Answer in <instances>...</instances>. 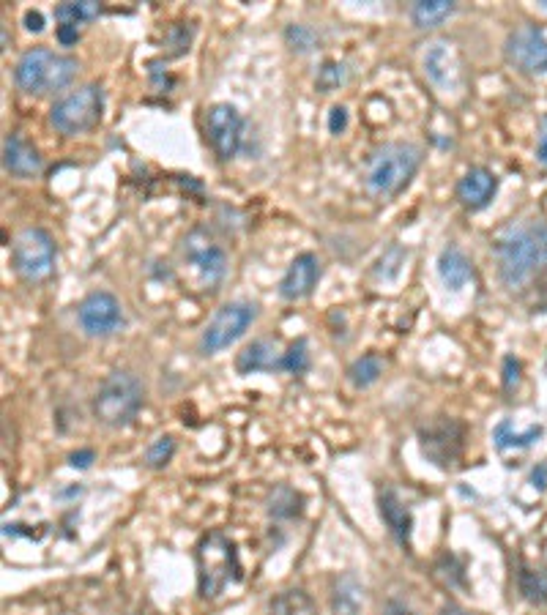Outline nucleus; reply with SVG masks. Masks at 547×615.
<instances>
[{
	"instance_id": "nucleus-1",
	"label": "nucleus",
	"mask_w": 547,
	"mask_h": 615,
	"mask_svg": "<svg viewBox=\"0 0 547 615\" xmlns=\"http://www.w3.org/2000/svg\"><path fill=\"white\" fill-rule=\"evenodd\" d=\"M498 277L512 296H534L547 290V222L517 219L493 238Z\"/></svg>"
},
{
	"instance_id": "nucleus-2",
	"label": "nucleus",
	"mask_w": 547,
	"mask_h": 615,
	"mask_svg": "<svg viewBox=\"0 0 547 615\" xmlns=\"http://www.w3.org/2000/svg\"><path fill=\"white\" fill-rule=\"evenodd\" d=\"M197 566V594L200 599H217L225 594V588L241 583V561L238 547L225 531H208L200 536L195 547Z\"/></svg>"
},
{
	"instance_id": "nucleus-3",
	"label": "nucleus",
	"mask_w": 547,
	"mask_h": 615,
	"mask_svg": "<svg viewBox=\"0 0 547 615\" xmlns=\"http://www.w3.org/2000/svg\"><path fill=\"white\" fill-rule=\"evenodd\" d=\"M424 151L416 143H386L375 148L364 170V186L375 197H394L411 184Z\"/></svg>"
},
{
	"instance_id": "nucleus-4",
	"label": "nucleus",
	"mask_w": 547,
	"mask_h": 615,
	"mask_svg": "<svg viewBox=\"0 0 547 615\" xmlns=\"http://www.w3.org/2000/svg\"><path fill=\"white\" fill-rule=\"evenodd\" d=\"M77 72H80V61L72 55L33 47L14 66V82L20 91L31 96H47V93L63 91L77 77Z\"/></svg>"
},
{
	"instance_id": "nucleus-5",
	"label": "nucleus",
	"mask_w": 547,
	"mask_h": 615,
	"mask_svg": "<svg viewBox=\"0 0 547 615\" xmlns=\"http://www.w3.org/2000/svg\"><path fill=\"white\" fill-rule=\"evenodd\" d=\"M143 402L145 389L140 378L126 372V369H115L107 375L102 389L96 391V397H93V419L104 424V427H110V430H121V427L135 421Z\"/></svg>"
},
{
	"instance_id": "nucleus-6",
	"label": "nucleus",
	"mask_w": 547,
	"mask_h": 615,
	"mask_svg": "<svg viewBox=\"0 0 547 615\" xmlns=\"http://www.w3.org/2000/svg\"><path fill=\"white\" fill-rule=\"evenodd\" d=\"M104 113V88L99 82L80 85L77 91L66 93L50 107L52 129L61 134H83L102 121Z\"/></svg>"
},
{
	"instance_id": "nucleus-7",
	"label": "nucleus",
	"mask_w": 547,
	"mask_h": 615,
	"mask_svg": "<svg viewBox=\"0 0 547 615\" xmlns=\"http://www.w3.org/2000/svg\"><path fill=\"white\" fill-rule=\"evenodd\" d=\"M11 266L25 282H44L55 271V241L42 227H25L11 244Z\"/></svg>"
},
{
	"instance_id": "nucleus-8",
	"label": "nucleus",
	"mask_w": 547,
	"mask_h": 615,
	"mask_svg": "<svg viewBox=\"0 0 547 615\" xmlns=\"http://www.w3.org/2000/svg\"><path fill=\"white\" fill-rule=\"evenodd\" d=\"M419 449L427 462H433L441 471H452L457 462L463 460L465 449V427L457 419L438 416L419 427Z\"/></svg>"
},
{
	"instance_id": "nucleus-9",
	"label": "nucleus",
	"mask_w": 547,
	"mask_h": 615,
	"mask_svg": "<svg viewBox=\"0 0 547 615\" xmlns=\"http://www.w3.org/2000/svg\"><path fill=\"white\" fill-rule=\"evenodd\" d=\"M255 318H258V307L249 304V301H230V304H225L211 318V323L203 331V337H200L203 356H217L225 348H230L233 342L244 337V331L255 323Z\"/></svg>"
},
{
	"instance_id": "nucleus-10",
	"label": "nucleus",
	"mask_w": 547,
	"mask_h": 615,
	"mask_svg": "<svg viewBox=\"0 0 547 615\" xmlns=\"http://www.w3.org/2000/svg\"><path fill=\"white\" fill-rule=\"evenodd\" d=\"M424 77L430 80L435 91L455 93L463 85V58L455 41L435 39L427 44L422 58Z\"/></svg>"
},
{
	"instance_id": "nucleus-11",
	"label": "nucleus",
	"mask_w": 547,
	"mask_h": 615,
	"mask_svg": "<svg viewBox=\"0 0 547 615\" xmlns=\"http://www.w3.org/2000/svg\"><path fill=\"white\" fill-rule=\"evenodd\" d=\"M184 257L195 266L200 282L206 287H217L228 274V255L225 249L211 238L208 230L197 227L184 238Z\"/></svg>"
},
{
	"instance_id": "nucleus-12",
	"label": "nucleus",
	"mask_w": 547,
	"mask_h": 615,
	"mask_svg": "<svg viewBox=\"0 0 547 615\" xmlns=\"http://www.w3.org/2000/svg\"><path fill=\"white\" fill-rule=\"evenodd\" d=\"M206 134L219 159H233L244 143V118L233 104H211L206 113Z\"/></svg>"
},
{
	"instance_id": "nucleus-13",
	"label": "nucleus",
	"mask_w": 547,
	"mask_h": 615,
	"mask_svg": "<svg viewBox=\"0 0 547 615\" xmlns=\"http://www.w3.org/2000/svg\"><path fill=\"white\" fill-rule=\"evenodd\" d=\"M506 61L523 74H547V36L537 25H520L506 39Z\"/></svg>"
},
{
	"instance_id": "nucleus-14",
	"label": "nucleus",
	"mask_w": 547,
	"mask_h": 615,
	"mask_svg": "<svg viewBox=\"0 0 547 615\" xmlns=\"http://www.w3.org/2000/svg\"><path fill=\"white\" fill-rule=\"evenodd\" d=\"M77 320L88 337H110L126 323L121 301L104 290H96L83 298V304L77 307Z\"/></svg>"
},
{
	"instance_id": "nucleus-15",
	"label": "nucleus",
	"mask_w": 547,
	"mask_h": 615,
	"mask_svg": "<svg viewBox=\"0 0 547 615\" xmlns=\"http://www.w3.org/2000/svg\"><path fill=\"white\" fill-rule=\"evenodd\" d=\"M320 279V260L312 252H301L293 257V263L285 271V277L279 282V296L285 301H301L318 287Z\"/></svg>"
},
{
	"instance_id": "nucleus-16",
	"label": "nucleus",
	"mask_w": 547,
	"mask_h": 615,
	"mask_svg": "<svg viewBox=\"0 0 547 615\" xmlns=\"http://www.w3.org/2000/svg\"><path fill=\"white\" fill-rule=\"evenodd\" d=\"M378 512H381L383 525L394 536V542L408 553L413 539V514L403 503V498L397 495V490H392V487L381 490V495H378Z\"/></svg>"
},
{
	"instance_id": "nucleus-17",
	"label": "nucleus",
	"mask_w": 547,
	"mask_h": 615,
	"mask_svg": "<svg viewBox=\"0 0 547 615\" xmlns=\"http://www.w3.org/2000/svg\"><path fill=\"white\" fill-rule=\"evenodd\" d=\"M498 192L496 173H490L487 167H471L468 173L460 178L457 184V200L463 203L468 211H482L493 203V197Z\"/></svg>"
},
{
	"instance_id": "nucleus-18",
	"label": "nucleus",
	"mask_w": 547,
	"mask_h": 615,
	"mask_svg": "<svg viewBox=\"0 0 547 615\" xmlns=\"http://www.w3.org/2000/svg\"><path fill=\"white\" fill-rule=\"evenodd\" d=\"M3 164H6L9 173L20 175V178H31V175L42 170V156H39L31 140H25L20 132H11L3 140Z\"/></svg>"
},
{
	"instance_id": "nucleus-19",
	"label": "nucleus",
	"mask_w": 547,
	"mask_h": 615,
	"mask_svg": "<svg viewBox=\"0 0 547 615\" xmlns=\"http://www.w3.org/2000/svg\"><path fill=\"white\" fill-rule=\"evenodd\" d=\"M282 356L271 339H255L247 348L238 353L236 372L238 375H255V372H282Z\"/></svg>"
},
{
	"instance_id": "nucleus-20",
	"label": "nucleus",
	"mask_w": 547,
	"mask_h": 615,
	"mask_svg": "<svg viewBox=\"0 0 547 615\" xmlns=\"http://www.w3.org/2000/svg\"><path fill=\"white\" fill-rule=\"evenodd\" d=\"M438 277L449 290H463L474 279V263L468 260L460 246L449 244L438 255Z\"/></svg>"
},
{
	"instance_id": "nucleus-21",
	"label": "nucleus",
	"mask_w": 547,
	"mask_h": 615,
	"mask_svg": "<svg viewBox=\"0 0 547 615\" xmlns=\"http://www.w3.org/2000/svg\"><path fill=\"white\" fill-rule=\"evenodd\" d=\"M364 605V588L351 572L342 574L331 591V610L334 615H359Z\"/></svg>"
},
{
	"instance_id": "nucleus-22",
	"label": "nucleus",
	"mask_w": 547,
	"mask_h": 615,
	"mask_svg": "<svg viewBox=\"0 0 547 615\" xmlns=\"http://www.w3.org/2000/svg\"><path fill=\"white\" fill-rule=\"evenodd\" d=\"M542 435H545V427H542V424H534V427H528L526 432H515L512 430V421L501 419L496 424V430H493V441H496L498 451L528 449V446H534Z\"/></svg>"
},
{
	"instance_id": "nucleus-23",
	"label": "nucleus",
	"mask_w": 547,
	"mask_h": 615,
	"mask_svg": "<svg viewBox=\"0 0 547 615\" xmlns=\"http://www.w3.org/2000/svg\"><path fill=\"white\" fill-rule=\"evenodd\" d=\"M266 615H318V607L312 602V596L301 588H288L269 602Z\"/></svg>"
},
{
	"instance_id": "nucleus-24",
	"label": "nucleus",
	"mask_w": 547,
	"mask_h": 615,
	"mask_svg": "<svg viewBox=\"0 0 547 615\" xmlns=\"http://www.w3.org/2000/svg\"><path fill=\"white\" fill-rule=\"evenodd\" d=\"M452 14H455L452 0H419L411 9V20L416 28H438Z\"/></svg>"
},
{
	"instance_id": "nucleus-25",
	"label": "nucleus",
	"mask_w": 547,
	"mask_h": 615,
	"mask_svg": "<svg viewBox=\"0 0 547 615\" xmlns=\"http://www.w3.org/2000/svg\"><path fill=\"white\" fill-rule=\"evenodd\" d=\"M517 588H520V596L531 605H547V569L520 566Z\"/></svg>"
},
{
	"instance_id": "nucleus-26",
	"label": "nucleus",
	"mask_w": 547,
	"mask_h": 615,
	"mask_svg": "<svg viewBox=\"0 0 547 615\" xmlns=\"http://www.w3.org/2000/svg\"><path fill=\"white\" fill-rule=\"evenodd\" d=\"M301 512H304V498L288 484H282L269 495V514L274 520H296Z\"/></svg>"
},
{
	"instance_id": "nucleus-27",
	"label": "nucleus",
	"mask_w": 547,
	"mask_h": 615,
	"mask_svg": "<svg viewBox=\"0 0 547 615\" xmlns=\"http://www.w3.org/2000/svg\"><path fill=\"white\" fill-rule=\"evenodd\" d=\"M383 375V361L375 353H367L362 359H356L348 367V380H351L353 389H370L372 383H378Z\"/></svg>"
},
{
	"instance_id": "nucleus-28",
	"label": "nucleus",
	"mask_w": 547,
	"mask_h": 615,
	"mask_svg": "<svg viewBox=\"0 0 547 615\" xmlns=\"http://www.w3.org/2000/svg\"><path fill=\"white\" fill-rule=\"evenodd\" d=\"M99 14H102V6L96 0H77V3H61L55 9V20L61 25H77L80 28L83 22L96 20Z\"/></svg>"
},
{
	"instance_id": "nucleus-29",
	"label": "nucleus",
	"mask_w": 547,
	"mask_h": 615,
	"mask_svg": "<svg viewBox=\"0 0 547 615\" xmlns=\"http://www.w3.org/2000/svg\"><path fill=\"white\" fill-rule=\"evenodd\" d=\"M310 369V342L304 337H299L288 348V353L282 356V372H290V375H304Z\"/></svg>"
},
{
	"instance_id": "nucleus-30",
	"label": "nucleus",
	"mask_w": 547,
	"mask_h": 615,
	"mask_svg": "<svg viewBox=\"0 0 547 615\" xmlns=\"http://www.w3.org/2000/svg\"><path fill=\"white\" fill-rule=\"evenodd\" d=\"M192 39H195V25H192V22H176V25H170V31H167L165 36L167 55H170V58L184 55V52L189 50Z\"/></svg>"
},
{
	"instance_id": "nucleus-31",
	"label": "nucleus",
	"mask_w": 547,
	"mask_h": 615,
	"mask_svg": "<svg viewBox=\"0 0 547 615\" xmlns=\"http://www.w3.org/2000/svg\"><path fill=\"white\" fill-rule=\"evenodd\" d=\"M405 257H408V249H403L400 244H392L386 252L381 255V260H378V266H375V274L383 279H394L397 274H400V268H403Z\"/></svg>"
},
{
	"instance_id": "nucleus-32",
	"label": "nucleus",
	"mask_w": 547,
	"mask_h": 615,
	"mask_svg": "<svg viewBox=\"0 0 547 615\" xmlns=\"http://www.w3.org/2000/svg\"><path fill=\"white\" fill-rule=\"evenodd\" d=\"M345 80H348L345 66L337 61H326L318 69V80H315V85H318L320 93H331V91H337Z\"/></svg>"
},
{
	"instance_id": "nucleus-33",
	"label": "nucleus",
	"mask_w": 547,
	"mask_h": 615,
	"mask_svg": "<svg viewBox=\"0 0 547 615\" xmlns=\"http://www.w3.org/2000/svg\"><path fill=\"white\" fill-rule=\"evenodd\" d=\"M173 454H176V441H173L170 435H162V438H156V441L145 449V462H148L151 468H165L167 462L173 460Z\"/></svg>"
},
{
	"instance_id": "nucleus-34",
	"label": "nucleus",
	"mask_w": 547,
	"mask_h": 615,
	"mask_svg": "<svg viewBox=\"0 0 547 615\" xmlns=\"http://www.w3.org/2000/svg\"><path fill=\"white\" fill-rule=\"evenodd\" d=\"M435 572H438V577H441L449 588H460V585H465L463 564L457 561L455 555H444V558L438 561V566H435Z\"/></svg>"
},
{
	"instance_id": "nucleus-35",
	"label": "nucleus",
	"mask_w": 547,
	"mask_h": 615,
	"mask_svg": "<svg viewBox=\"0 0 547 615\" xmlns=\"http://www.w3.org/2000/svg\"><path fill=\"white\" fill-rule=\"evenodd\" d=\"M285 39H288L290 50L296 52H310L315 50V44H318V36H315L312 28H307V25H288Z\"/></svg>"
},
{
	"instance_id": "nucleus-36",
	"label": "nucleus",
	"mask_w": 547,
	"mask_h": 615,
	"mask_svg": "<svg viewBox=\"0 0 547 615\" xmlns=\"http://www.w3.org/2000/svg\"><path fill=\"white\" fill-rule=\"evenodd\" d=\"M520 361L515 359V356H506L504 359V378H501V383H504L506 391L517 389V383H520Z\"/></svg>"
},
{
	"instance_id": "nucleus-37",
	"label": "nucleus",
	"mask_w": 547,
	"mask_h": 615,
	"mask_svg": "<svg viewBox=\"0 0 547 615\" xmlns=\"http://www.w3.org/2000/svg\"><path fill=\"white\" fill-rule=\"evenodd\" d=\"M345 126H348V110H345V107H331L329 132L340 134V132H345Z\"/></svg>"
},
{
	"instance_id": "nucleus-38",
	"label": "nucleus",
	"mask_w": 547,
	"mask_h": 615,
	"mask_svg": "<svg viewBox=\"0 0 547 615\" xmlns=\"http://www.w3.org/2000/svg\"><path fill=\"white\" fill-rule=\"evenodd\" d=\"M93 460H96V451L93 449H80L69 454V465H72V468H80V471L91 468Z\"/></svg>"
},
{
	"instance_id": "nucleus-39",
	"label": "nucleus",
	"mask_w": 547,
	"mask_h": 615,
	"mask_svg": "<svg viewBox=\"0 0 547 615\" xmlns=\"http://www.w3.org/2000/svg\"><path fill=\"white\" fill-rule=\"evenodd\" d=\"M80 39V28L77 25H58V41L63 47H72Z\"/></svg>"
},
{
	"instance_id": "nucleus-40",
	"label": "nucleus",
	"mask_w": 547,
	"mask_h": 615,
	"mask_svg": "<svg viewBox=\"0 0 547 615\" xmlns=\"http://www.w3.org/2000/svg\"><path fill=\"white\" fill-rule=\"evenodd\" d=\"M25 28L31 33H42L44 31V14L42 11H25Z\"/></svg>"
},
{
	"instance_id": "nucleus-41",
	"label": "nucleus",
	"mask_w": 547,
	"mask_h": 615,
	"mask_svg": "<svg viewBox=\"0 0 547 615\" xmlns=\"http://www.w3.org/2000/svg\"><path fill=\"white\" fill-rule=\"evenodd\" d=\"M383 615H416L408 605H403V602H397V599H389L386 602V607H383Z\"/></svg>"
},
{
	"instance_id": "nucleus-42",
	"label": "nucleus",
	"mask_w": 547,
	"mask_h": 615,
	"mask_svg": "<svg viewBox=\"0 0 547 615\" xmlns=\"http://www.w3.org/2000/svg\"><path fill=\"white\" fill-rule=\"evenodd\" d=\"M537 159L547 167V115L542 118V134H539V143H537Z\"/></svg>"
},
{
	"instance_id": "nucleus-43",
	"label": "nucleus",
	"mask_w": 547,
	"mask_h": 615,
	"mask_svg": "<svg viewBox=\"0 0 547 615\" xmlns=\"http://www.w3.org/2000/svg\"><path fill=\"white\" fill-rule=\"evenodd\" d=\"M531 484H534L537 490H545V487H547V465H537V468H534V473H531Z\"/></svg>"
},
{
	"instance_id": "nucleus-44",
	"label": "nucleus",
	"mask_w": 547,
	"mask_h": 615,
	"mask_svg": "<svg viewBox=\"0 0 547 615\" xmlns=\"http://www.w3.org/2000/svg\"><path fill=\"white\" fill-rule=\"evenodd\" d=\"M441 615H474V613H468V610H463V607L455 605V602H449V605L441 607Z\"/></svg>"
},
{
	"instance_id": "nucleus-45",
	"label": "nucleus",
	"mask_w": 547,
	"mask_h": 615,
	"mask_svg": "<svg viewBox=\"0 0 547 615\" xmlns=\"http://www.w3.org/2000/svg\"><path fill=\"white\" fill-rule=\"evenodd\" d=\"M542 9H547V0H545V3H542Z\"/></svg>"
}]
</instances>
